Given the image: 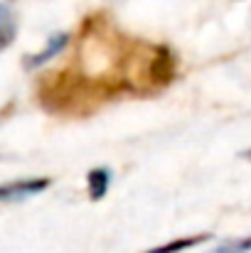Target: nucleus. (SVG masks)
Wrapping results in <instances>:
<instances>
[{
    "label": "nucleus",
    "mask_w": 251,
    "mask_h": 253,
    "mask_svg": "<svg viewBox=\"0 0 251 253\" xmlns=\"http://www.w3.org/2000/svg\"><path fill=\"white\" fill-rule=\"evenodd\" d=\"M148 77L155 86H165L170 84V79L175 77V54L167 47H158L155 57L148 67Z\"/></svg>",
    "instance_id": "obj_2"
},
{
    "label": "nucleus",
    "mask_w": 251,
    "mask_h": 253,
    "mask_svg": "<svg viewBox=\"0 0 251 253\" xmlns=\"http://www.w3.org/2000/svg\"><path fill=\"white\" fill-rule=\"evenodd\" d=\"M251 251V236L249 239H242V241H229V244H222L217 249H212L209 253H249Z\"/></svg>",
    "instance_id": "obj_7"
},
{
    "label": "nucleus",
    "mask_w": 251,
    "mask_h": 253,
    "mask_svg": "<svg viewBox=\"0 0 251 253\" xmlns=\"http://www.w3.org/2000/svg\"><path fill=\"white\" fill-rule=\"evenodd\" d=\"M50 184H52L50 177H30V179H17V182L0 184V202H20V199L35 197V194L45 192Z\"/></svg>",
    "instance_id": "obj_1"
},
{
    "label": "nucleus",
    "mask_w": 251,
    "mask_h": 253,
    "mask_svg": "<svg viewBox=\"0 0 251 253\" xmlns=\"http://www.w3.org/2000/svg\"><path fill=\"white\" fill-rule=\"evenodd\" d=\"M17 32V22H15V12L10 10V5L0 2V52L7 49L15 40Z\"/></svg>",
    "instance_id": "obj_5"
},
{
    "label": "nucleus",
    "mask_w": 251,
    "mask_h": 253,
    "mask_svg": "<svg viewBox=\"0 0 251 253\" xmlns=\"http://www.w3.org/2000/svg\"><path fill=\"white\" fill-rule=\"evenodd\" d=\"M209 241V234H197V236H185V239H177V241H170L165 246H155V249H148L143 253H182L187 249H195L200 244Z\"/></svg>",
    "instance_id": "obj_6"
},
{
    "label": "nucleus",
    "mask_w": 251,
    "mask_h": 253,
    "mask_svg": "<svg viewBox=\"0 0 251 253\" xmlns=\"http://www.w3.org/2000/svg\"><path fill=\"white\" fill-rule=\"evenodd\" d=\"M111 169L108 168H94L89 169V174H86V187H89V197L94 199V202H99V199H103L106 197V192H108V187H111Z\"/></svg>",
    "instance_id": "obj_4"
},
{
    "label": "nucleus",
    "mask_w": 251,
    "mask_h": 253,
    "mask_svg": "<svg viewBox=\"0 0 251 253\" xmlns=\"http://www.w3.org/2000/svg\"><path fill=\"white\" fill-rule=\"evenodd\" d=\"M67 44H69V35H67V32H57V35H52L42 52L30 54V57L25 59V69H27V72H35V69L45 67L47 62H52L54 57H59V52H64Z\"/></svg>",
    "instance_id": "obj_3"
}]
</instances>
